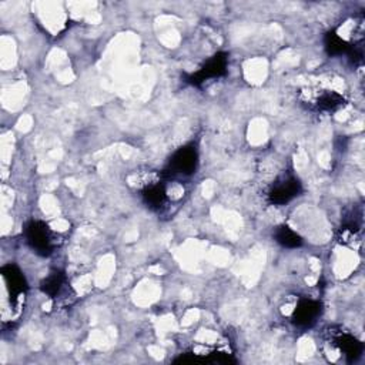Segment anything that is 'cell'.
I'll return each instance as SVG.
<instances>
[{"label": "cell", "instance_id": "cell-1", "mask_svg": "<svg viewBox=\"0 0 365 365\" xmlns=\"http://www.w3.org/2000/svg\"><path fill=\"white\" fill-rule=\"evenodd\" d=\"M322 351L331 362L352 364L364 352L362 342L341 327H328L322 335Z\"/></svg>", "mask_w": 365, "mask_h": 365}, {"label": "cell", "instance_id": "cell-2", "mask_svg": "<svg viewBox=\"0 0 365 365\" xmlns=\"http://www.w3.org/2000/svg\"><path fill=\"white\" fill-rule=\"evenodd\" d=\"M171 180L173 178L168 177L164 171L163 173L148 171V174L143 175L138 180V182H137L138 192H140L144 204L150 210L160 212L168 207V204L171 202L168 182Z\"/></svg>", "mask_w": 365, "mask_h": 365}, {"label": "cell", "instance_id": "cell-3", "mask_svg": "<svg viewBox=\"0 0 365 365\" xmlns=\"http://www.w3.org/2000/svg\"><path fill=\"white\" fill-rule=\"evenodd\" d=\"M299 101L308 110L317 113H334L344 107L345 97L336 90L327 87H305L299 93Z\"/></svg>", "mask_w": 365, "mask_h": 365}, {"label": "cell", "instance_id": "cell-4", "mask_svg": "<svg viewBox=\"0 0 365 365\" xmlns=\"http://www.w3.org/2000/svg\"><path fill=\"white\" fill-rule=\"evenodd\" d=\"M200 163L198 148L194 143L178 147L168 158L164 173L173 180L181 181L192 177L197 173Z\"/></svg>", "mask_w": 365, "mask_h": 365}, {"label": "cell", "instance_id": "cell-5", "mask_svg": "<svg viewBox=\"0 0 365 365\" xmlns=\"http://www.w3.org/2000/svg\"><path fill=\"white\" fill-rule=\"evenodd\" d=\"M24 238L31 251L40 257H50L54 252V232L44 221H29L24 227Z\"/></svg>", "mask_w": 365, "mask_h": 365}, {"label": "cell", "instance_id": "cell-6", "mask_svg": "<svg viewBox=\"0 0 365 365\" xmlns=\"http://www.w3.org/2000/svg\"><path fill=\"white\" fill-rule=\"evenodd\" d=\"M228 70V54L227 53H215L212 57H210L197 71L188 74L185 77V81L191 86L200 87L202 83L212 80V78H220L227 74Z\"/></svg>", "mask_w": 365, "mask_h": 365}, {"label": "cell", "instance_id": "cell-7", "mask_svg": "<svg viewBox=\"0 0 365 365\" xmlns=\"http://www.w3.org/2000/svg\"><path fill=\"white\" fill-rule=\"evenodd\" d=\"M302 192L299 180L294 175H284L267 190V201L272 205H285Z\"/></svg>", "mask_w": 365, "mask_h": 365}, {"label": "cell", "instance_id": "cell-8", "mask_svg": "<svg viewBox=\"0 0 365 365\" xmlns=\"http://www.w3.org/2000/svg\"><path fill=\"white\" fill-rule=\"evenodd\" d=\"M1 277H3L7 292L10 294L11 305L17 307L21 302V298H24L27 291L26 277L14 264H7L1 267Z\"/></svg>", "mask_w": 365, "mask_h": 365}, {"label": "cell", "instance_id": "cell-9", "mask_svg": "<svg viewBox=\"0 0 365 365\" xmlns=\"http://www.w3.org/2000/svg\"><path fill=\"white\" fill-rule=\"evenodd\" d=\"M322 312V304L317 299L302 298L297 302L292 314L291 321L298 328H309L312 327Z\"/></svg>", "mask_w": 365, "mask_h": 365}, {"label": "cell", "instance_id": "cell-10", "mask_svg": "<svg viewBox=\"0 0 365 365\" xmlns=\"http://www.w3.org/2000/svg\"><path fill=\"white\" fill-rule=\"evenodd\" d=\"M68 288L67 285V277L63 271L54 269L51 271L41 282H40V289L44 295H47L51 299H58L61 298L63 292Z\"/></svg>", "mask_w": 365, "mask_h": 365}, {"label": "cell", "instance_id": "cell-11", "mask_svg": "<svg viewBox=\"0 0 365 365\" xmlns=\"http://www.w3.org/2000/svg\"><path fill=\"white\" fill-rule=\"evenodd\" d=\"M352 47L355 46H351L348 41H345L335 30H329L324 36V48L328 53V56H332V57H338L342 54L348 56Z\"/></svg>", "mask_w": 365, "mask_h": 365}, {"label": "cell", "instance_id": "cell-12", "mask_svg": "<svg viewBox=\"0 0 365 365\" xmlns=\"http://www.w3.org/2000/svg\"><path fill=\"white\" fill-rule=\"evenodd\" d=\"M274 240L281 247L289 248V250L299 248L302 245L301 235L297 231H294L291 227L285 225V224H281V225L275 227V230H274Z\"/></svg>", "mask_w": 365, "mask_h": 365}, {"label": "cell", "instance_id": "cell-13", "mask_svg": "<svg viewBox=\"0 0 365 365\" xmlns=\"http://www.w3.org/2000/svg\"><path fill=\"white\" fill-rule=\"evenodd\" d=\"M339 242L352 248H359L362 244V237H361V225L356 221H349L345 222L339 228Z\"/></svg>", "mask_w": 365, "mask_h": 365}]
</instances>
